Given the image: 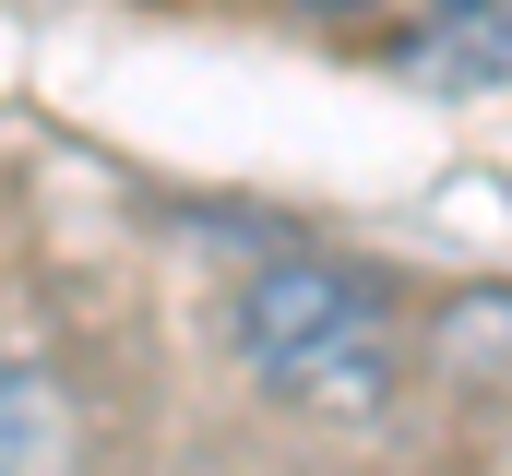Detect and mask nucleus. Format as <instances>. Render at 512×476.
<instances>
[{"instance_id":"obj_1","label":"nucleus","mask_w":512,"mask_h":476,"mask_svg":"<svg viewBox=\"0 0 512 476\" xmlns=\"http://www.w3.org/2000/svg\"><path fill=\"white\" fill-rule=\"evenodd\" d=\"M239 369H251L274 405L298 417H382L393 381H405V286L382 262H346V250H286L239 286Z\"/></svg>"},{"instance_id":"obj_2","label":"nucleus","mask_w":512,"mask_h":476,"mask_svg":"<svg viewBox=\"0 0 512 476\" xmlns=\"http://www.w3.org/2000/svg\"><path fill=\"white\" fill-rule=\"evenodd\" d=\"M429 369L441 381H465V393H512V298L501 286H465L453 310H441V334H429Z\"/></svg>"},{"instance_id":"obj_3","label":"nucleus","mask_w":512,"mask_h":476,"mask_svg":"<svg viewBox=\"0 0 512 476\" xmlns=\"http://www.w3.org/2000/svg\"><path fill=\"white\" fill-rule=\"evenodd\" d=\"M48 465V381L24 357H0V476H36Z\"/></svg>"}]
</instances>
